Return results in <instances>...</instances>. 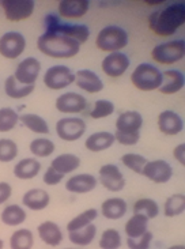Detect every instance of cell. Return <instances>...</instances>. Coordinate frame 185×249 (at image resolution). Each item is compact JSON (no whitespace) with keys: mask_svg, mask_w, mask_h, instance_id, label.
Returning <instances> with one entry per match:
<instances>
[{"mask_svg":"<svg viewBox=\"0 0 185 249\" xmlns=\"http://www.w3.org/2000/svg\"><path fill=\"white\" fill-rule=\"evenodd\" d=\"M185 22V4L173 3L159 11H155L149 18V26L158 36L168 37L177 32Z\"/></svg>","mask_w":185,"mask_h":249,"instance_id":"1","label":"cell"},{"mask_svg":"<svg viewBox=\"0 0 185 249\" xmlns=\"http://www.w3.org/2000/svg\"><path fill=\"white\" fill-rule=\"evenodd\" d=\"M40 52L53 59H69L79 53L81 44L59 33L45 32L37 41Z\"/></svg>","mask_w":185,"mask_h":249,"instance_id":"2","label":"cell"},{"mask_svg":"<svg viewBox=\"0 0 185 249\" xmlns=\"http://www.w3.org/2000/svg\"><path fill=\"white\" fill-rule=\"evenodd\" d=\"M131 82L142 91L158 90L162 85V72L149 63H142L131 75Z\"/></svg>","mask_w":185,"mask_h":249,"instance_id":"3","label":"cell"},{"mask_svg":"<svg viewBox=\"0 0 185 249\" xmlns=\"http://www.w3.org/2000/svg\"><path fill=\"white\" fill-rule=\"evenodd\" d=\"M96 45L105 52H118L128 45V33L123 27H103L97 36Z\"/></svg>","mask_w":185,"mask_h":249,"instance_id":"4","label":"cell"},{"mask_svg":"<svg viewBox=\"0 0 185 249\" xmlns=\"http://www.w3.org/2000/svg\"><path fill=\"white\" fill-rule=\"evenodd\" d=\"M45 26L47 32L52 33H59L63 36H67L72 40L78 41L79 44L86 42L90 37L89 27L84 25H69V23H63L55 15H48L45 18Z\"/></svg>","mask_w":185,"mask_h":249,"instance_id":"5","label":"cell"},{"mask_svg":"<svg viewBox=\"0 0 185 249\" xmlns=\"http://www.w3.org/2000/svg\"><path fill=\"white\" fill-rule=\"evenodd\" d=\"M185 54V41L174 40L159 44L152 49L151 56L152 59L161 64H174L177 61L183 60Z\"/></svg>","mask_w":185,"mask_h":249,"instance_id":"6","label":"cell"},{"mask_svg":"<svg viewBox=\"0 0 185 249\" xmlns=\"http://www.w3.org/2000/svg\"><path fill=\"white\" fill-rule=\"evenodd\" d=\"M75 82V74L66 66H53L47 70L44 83L50 90H62Z\"/></svg>","mask_w":185,"mask_h":249,"instance_id":"7","label":"cell"},{"mask_svg":"<svg viewBox=\"0 0 185 249\" xmlns=\"http://www.w3.org/2000/svg\"><path fill=\"white\" fill-rule=\"evenodd\" d=\"M0 4L4 10L6 18L11 22H19L30 18L35 6L33 0H1Z\"/></svg>","mask_w":185,"mask_h":249,"instance_id":"8","label":"cell"},{"mask_svg":"<svg viewBox=\"0 0 185 249\" xmlns=\"http://www.w3.org/2000/svg\"><path fill=\"white\" fill-rule=\"evenodd\" d=\"M26 48V40L18 32H8L0 37V54L6 59L14 60L19 57Z\"/></svg>","mask_w":185,"mask_h":249,"instance_id":"9","label":"cell"},{"mask_svg":"<svg viewBox=\"0 0 185 249\" xmlns=\"http://www.w3.org/2000/svg\"><path fill=\"white\" fill-rule=\"evenodd\" d=\"M56 132L63 141L75 142L86 132V123L79 117H64L56 124Z\"/></svg>","mask_w":185,"mask_h":249,"instance_id":"10","label":"cell"},{"mask_svg":"<svg viewBox=\"0 0 185 249\" xmlns=\"http://www.w3.org/2000/svg\"><path fill=\"white\" fill-rule=\"evenodd\" d=\"M41 71V63L35 57H28L22 60L15 70L14 78L22 85H34Z\"/></svg>","mask_w":185,"mask_h":249,"instance_id":"11","label":"cell"},{"mask_svg":"<svg viewBox=\"0 0 185 249\" xmlns=\"http://www.w3.org/2000/svg\"><path fill=\"white\" fill-rule=\"evenodd\" d=\"M142 175L149 178L152 182H158V184H164L168 182L173 176V169L171 166L164 160H157V161L147 162L144 165Z\"/></svg>","mask_w":185,"mask_h":249,"instance_id":"12","label":"cell"},{"mask_svg":"<svg viewBox=\"0 0 185 249\" xmlns=\"http://www.w3.org/2000/svg\"><path fill=\"white\" fill-rule=\"evenodd\" d=\"M100 181L105 188L112 192H118L125 187V180H124L123 173L116 165H103L100 169Z\"/></svg>","mask_w":185,"mask_h":249,"instance_id":"13","label":"cell"},{"mask_svg":"<svg viewBox=\"0 0 185 249\" xmlns=\"http://www.w3.org/2000/svg\"><path fill=\"white\" fill-rule=\"evenodd\" d=\"M102 71L110 78H118L130 67V59L121 52H112L102 61Z\"/></svg>","mask_w":185,"mask_h":249,"instance_id":"14","label":"cell"},{"mask_svg":"<svg viewBox=\"0 0 185 249\" xmlns=\"http://www.w3.org/2000/svg\"><path fill=\"white\" fill-rule=\"evenodd\" d=\"M87 107V101L82 94L64 93L56 100V109L62 113H79Z\"/></svg>","mask_w":185,"mask_h":249,"instance_id":"15","label":"cell"},{"mask_svg":"<svg viewBox=\"0 0 185 249\" xmlns=\"http://www.w3.org/2000/svg\"><path fill=\"white\" fill-rule=\"evenodd\" d=\"M158 128L162 134L174 136L184 129L183 119L173 110H164L158 116Z\"/></svg>","mask_w":185,"mask_h":249,"instance_id":"16","label":"cell"},{"mask_svg":"<svg viewBox=\"0 0 185 249\" xmlns=\"http://www.w3.org/2000/svg\"><path fill=\"white\" fill-rule=\"evenodd\" d=\"M75 83L78 88L87 93H100L103 89L100 76L90 70H79L75 74Z\"/></svg>","mask_w":185,"mask_h":249,"instance_id":"17","label":"cell"},{"mask_svg":"<svg viewBox=\"0 0 185 249\" xmlns=\"http://www.w3.org/2000/svg\"><path fill=\"white\" fill-rule=\"evenodd\" d=\"M184 85V74L178 70H169L162 74V85L159 88V91L162 94H174L180 90H183Z\"/></svg>","mask_w":185,"mask_h":249,"instance_id":"18","label":"cell"},{"mask_svg":"<svg viewBox=\"0 0 185 249\" xmlns=\"http://www.w3.org/2000/svg\"><path fill=\"white\" fill-rule=\"evenodd\" d=\"M89 0H62L59 1V14L64 18H82L89 11Z\"/></svg>","mask_w":185,"mask_h":249,"instance_id":"19","label":"cell"},{"mask_svg":"<svg viewBox=\"0 0 185 249\" xmlns=\"http://www.w3.org/2000/svg\"><path fill=\"white\" fill-rule=\"evenodd\" d=\"M49 202H50V197L48 192L40 188L30 189L23 195V199H22L23 206H26L29 210H33V211H41L47 209Z\"/></svg>","mask_w":185,"mask_h":249,"instance_id":"20","label":"cell"},{"mask_svg":"<svg viewBox=\"0 0 185 249\" xmlns=\"http://www.w3.org/2000/svg\"><path fill=\"white\" fill-rule=\"evenodd\" d=\"M97 187V178L91 175L72 176L66 182V188L72 194H87Z\"/></svg>","mask_w":185,"mask_h":249,"instance_id":"21","label":"cell"},{"mask_svg":"<svg viewBox=\"0 0 185 249\" xmlns=\"http://www.w3.org/2000/svg\"><path fill=\"white\" fill-rule=\"evenodd\" d=\"M37 231H38L40 238L49 247H57L63 241L62 229L59 228L57 223L52 222V221L42 222L37 228Z\"/></svg>","mask_w":185,"mask_h":249,"instance_id":"22","label":"cell"},{"mask_svg":"<svg viewBox=\"0 0 185 249\" xmlns=\"http://www.w3.org/2000/svg\"><path fill=\"white\" fill-rule=\"evenodd\" d=\"M142 125H143V117L135 110L124 112L118 116L116 122L117 131H123V132H135L139 131Z\"/></svg>","mask_w":185,"mask_h":249,"instance_id":"23","label":"cell"},{"mask_svg":"<svg viewBox=\"0 0 185 249\" xmlns=\"http://www.w3.org/2000/svg\"><path fill=\"white\" fill-rule=\"evenodd\" d=\"M41 170V163L34 158H23L15 165L14 176L19 180H32L38 176Z\"/></svg>","mask_w":185,"mask_h":249,"instance_id":"24","label":"cell"},{"mask_svg":"<svg viewBox=\"0 0 185 249\" xmlns=\"http://www.w3.org/2000/svg\"><path fill=\"white\" fill-rule=\"evenodd\" d=\"M113 143H115V135L113 134H110V132H96V134H93L86 139L84 146L93 153H100V151H103L106 148L112 147Z\"/></svg>","mask_w":185,"mask_h":249,"instance_id":"25","label":"cell"},{"mask_svg":"<svg viewBox=\"0 0 185 249\" xmlns=\"http://www.w3.org/2000/svg\"><path fill=\"white\" fill-rule=\"evenodd\" d=\"M4 91L10 98L21 100L34 91V85H22L15 79L14 75H11L4 82Z\"/></svg>","mask_w":185,"mask_h":249,"instance_id":"26","label":"cell"},{"mask_svg":"<svg viewBox=\"0 0 185 249\" xmlns=\"http://www.w3.org/2000/svg\"><path fill=\"white\" fill-rule=\"evenodd\" d=\"M101 213L106 219H120L127 213V203L121 197H112L102 203Z\"/></svg>","mask_w":185,"mask_h":249,"instance_id":"27","label":"cell"},{"mask_svg":"<svg viewBox=\"0 0 185 249\" xmlns=\"http://www.w3.org/2000/svg\"><path fill=\"white\" fill-rule=\"evenodd\" d=\"M97 234V226L94 223H89L86 226H83L81 229L72 230V231H68L69 241L75 245H79V247H86V245H90L93 243L94 237Z\"/></svg>","mask_w":185,"mask_h":249,"instance_id":"28","label":"cell"},{"mask_svg":"<svg viewBox=\"0 0 185 249\" xmlns=\"http://www.w3.org/2000/svg\"><path fill=\"white\" fill-rule=\"evenodd\" d=\"M50 166L66 176L81 166V160L74 154H62L56 157Z\"/></svg>","mask_w":185,"mask_h":249,"instance_id":"29","label":"cell"},{"mask_svg":"<svg viewBox=\"0 0 185 249\" xmlns=\"http://www.w3.org/2000/svg\"><path fill=\"white\" fill-rule=\"evenodd\" d=\"M147 225H149V218L144 214L135 213L134 215L125 223V234L131 238H135L147 231Z\"/></svg>","mask_w":185,"mask_h":249,"instance_id":"30","label":"cell"},{"mask_svg":"<svg viewBox=\"0 0 185 249\" xmlns=\"http://www.w3.org/2000/svg\"><path fill=\"white\" fill-rule=\"evenodd\" d=\"M1 222L7 226H18L26 221V213L18 204H10L1 211Z\"/></svg>","mask_w":185,"mask_h":249,"instance_id":"31","label":"cell"},{"mask_svg":"<svg viewBox=\"0 0 185 249\" xmlns=\"http://www.w3.org/2000/svg\"><path fill=\"white\" fill-rule=\"evenodd\" d=\"M19 120H21L25 127L30 129L32 132H34V134H49L48 123L45 122L41 116L34 115V113H25V115L19 116Z\"/></svg>","mask_w":185,"mask_h":249,"instance_id":"32","label":"cell"},{"mask_svg":"<svg viewBox=\"0 0 185 249\" xmlns=\"http://www.w3.org/2000/svg\"><path fill=\"white\" fill-rule=\"evenodd\" d=\"M33 244H34V237L29 229L17 230L10 238V247L13 249H30Z\"/></svg>","mask_w":185,"mask_h":249,"instance_id":"33","label":"cell"},{"mask_svg":"<svg viewBox=\"0 0 185 249\" xmlns=\"http://www.w3.org/2000/svg\"><path fill=\"white\" fill-rule=\"evenodd\" d=\"M30 151H32V154L38 158H45V157L53 154L55 143L47 138H38L30 143Z\"/></svg>","mask_w":185,"mask_h":249,"instance_id":"34","label":"cell"},{"mask_svg":"<svg viewBox=\"0 0 185 249\" xmlns=\"http://www.w3.org/2000/svg\"><path fill=\"white\" fill-rule=\"evenodd\" d=\"M185 210V196L183 194L170 196L165 202V215L176 216L183 214Z\"/></svg>","mask_w":185,"mask_h":249,"instance_id":"35","label":"cell"},{"mask_svg":"<svg viewBox=\"0 0 185 249\" xmlns=\"http://www.w3.org/2000/svg\"><path fill=\"white\" fill-rule=\"evenodd\" d=\"M19 116L11 108L0 109V132H8L17 127Z\"/></svg>","mask_w":185,"mask_h":249,"instance_id":"36","label":"cell"},{"mask_svg":"<svg viewBox=\"0 0 185 249\" xmlns=\"http://www.w3.org/2000/svg\"><path fill=\"white\" fill-rule=\"evenodd\" d=\"M134 213L144 214L149 219H152V218L158 216L159 207H158V204L152 199H139L134 204Z\"/></svg>","mask_w":185,"mask_h":249,"instance_id":"37","label":"cell"},{"mask_svg":"<svg viewBox=\"0 0 185 249\" xmlns=\"http://www.w3.org/2000/svg\"><path fill=\"white\" fill-rule=\"evenodd\" d=\"M98 215V213H97L96 209H90L86 210L84 213L82 214H79L78 216H75L74 219H71L68 223H67V230L68 231H72V230L76 229H81L83 226H86V225H89L91 223Z\"/></svg>","mask_w":185,"mask_h":249,"instance_id":"38","label":"cell"},{"mask_svg":"<svg viewBox=\"0 0 185 249\" xmlns=\"http://www.w3.org/2000/svg\"><path fill=\"white\" fill-rule=\"evenodd\" d=\"M18 155V146L11 139H0V162L14 161Z\"/></svg>","mask_w":185,"mask_h":249,"instance_id":"39","label":"cell"},{"mask_svg":"<svg viewBox=\"0 0 185 249\" xmlns=\"http://www.w3.org/2000/svg\"><path fill=\"white\" fill-rule=\"evenodd\" d=\"M121 245V237L115 229H106L100 240V248L102 249H117Z\"/></svg>","mask_w":185,"mask_h":249,"instance_id":"40","label":"cell"},{"mask_svg":"<svg viewBox=\"0 0 185 249\" xmlns=\"http://www.w3.org/2000/svg\"><path fill=\"white\" fill-rule=\"evenodd\" d=\"M121 162L127 168L131 169L132 172H135L137 175H142V170H143L144 165L147 163V160L144 158L143 155L130 153V154H125L121 157Z\"/></svg>","mask_w":185,"mask_h":249,"instance_id":"41","label":"cell"},{"mask_svg":"<svg viewBox=\"0 0 185 249\" xmlns=\"http://www.w3.org/2000/svg\"><path fill=\"white\" fill-rule=\"evenodd\" d=\"M115 112V105L108 100H98L96 102V107L91 110L90 116L93 119H103V117H108Z\"/></svg>","mask_w":185,"mask_h":249,"instance_id":"42","label":"cell"},{"mask_svg":"<svg viewBox=\"0 0 185 249\" xmlns=\"http://www.w3.org/2000/svg\"><path fill=\"white\" fill-rule=\"evenodd\" d=\"M151 240H152V233L147 230V231H144L142 236L135 237V238L128 237L127 244H128V248L131 249H149Z\"/></svg>","mask_w":185,"mask_h":249,"instance_id":"43","label":"cell"},{"mask_svg":"<svg viewBox=\"0 0 185 249\" xmlns=\"http://www.w3.org/2000/svg\"><path fill=\"white\" fill-rule=\"evenodd\" d=\"M140 139V134L139 131L135 132H123V131H117L115 134V141H117L120 144L124 146H134L136 144L137 142Z\"/></svg>","mask_w":185,"mask_h":249,"instance_id":"44","label":"cell"},{"mask_svg":"<svg viewBox=\"0 0 185 249\" xmlns=\"http://www.w3.org/2000/svg\"><path fill=\"white\" fill-rule=\"evenodd\" d=\"M64 178V175L60 173V172H57L56 169H53L52 166L48 168V170L45 172V175H44V182L47 184V185H57V184H60L62 180Z\"/></svg>","mask_w":185,"mask_h":249,"instance_id":"45","label":"cell"},{"mask_svg":"<svg viewBox=\"0 0 185 249\" xmlns=\"http://www.w3.org/2000/svg\"><path fill=\"white\" fill-rule=\"evenodd\" d=\"M13 194V188L8 182H0V204L6 203Z\"/></svg>","mask_w":185,"mask_h":249,"instance_id":"46","label":"cell"},{"mask_svg":"<svg viewBox=\"0 0 185 249\" xmlns=\"http://www.w3.org/2000/svg\"><path fill=\"white\" fill-rule=\"evenodd\" d=\"M173 154H174V158L177 160L183 166L185 165V144L184 143H181V144H178L177 147L174 148V151H173Z\"/></svg>","mask_w":185,"mask_h":249,"instance_id":"47","label":"cell"},{"mask_svg":"<svg viewBox=\"0 0 185 249\" xmlns=\"http://www.w3.org/2000/svg\"><path fill=\"white\" fill-rule=\"evenodd\" d=\"M3 247H4V243H3V240L0 238V249L3 248Z\"/></svg>","mask_w":185,"mask_h":249,"instance_id":"48","label":"cell"}]
</instances>
